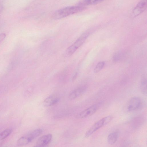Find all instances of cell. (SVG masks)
Wrapping results in <instances>:
<instances>
[{"instance_id": "obj_14", "label": "cell", "mask_w": 147, "mask_h": 147, "mask_svg": "<svg viewBox=\"0 0 147 147\" xmlns=\"http://www.w3.org/2000/svg\"><path fill=\"white\" fill-rule=\"evenodd\" d=\"M141 88L142 92L146 94L147 93V80L144 77L142 78L141 82Z\"/></svg>"}, {"instance_id": "obj_17", "label": "cell", "mask_w": 147, "mask_h": 147, "mask_svg": "<svg viewBox=\"0 0 147 147\" xmlns=\"http://www.w3.org/2000/svg\"><path fill=\"white\" fill-rule=\"evenodd\" d=\"M123 55L121 51H119L116 53L113 56V60L115 61H117L119 60L121 58Z\"/></svg>"}, {"instance_id": "obj_9", "label": "cell", "mask_w": 147, "mask_h": 147, "mask_svg": "<svg viewBox=\"0 0 147 147\" xmlns=\"http://www.w3.org/2000/svg\"><path fill=\"white\" fill-rule=\"evenodd\" d=\"M87 87L83 86L79 87L73 91L69 96V98L70 100H73L79 96L84 94L86 91Z\"/></svg>"}, {"instance_id": "obj_4", "label": "cell", "mask_w": 147, "mask_h": 147, "mask_svg": "<svg viewBox=\"0 0 147 147\" xmlns=\"http://www.w3.org/2000/svg\"><path fill=\"white\" fill-rule=\"evenodd\" d=\"M100 104L101 103H99L91 106L78 114L76 117L78 119H83L91 116L97 111Z\"/></svg>"}, {"instance_id": "obj_5", "label": "cell", "mask_w": 147, "mask_h": 147, "mask_svg": "<svg viewBox=\"0 0 147 147\" xmlns=\"http://www.w3.org/2000/svg\"><path fill=\"white\" fill-rule=\"evenodd\" d=\"M142 105L141 99L137 97L131 98L127 102L125 108L128 112L132 111L139 109Z\"/></svg>"}, {"instance_id": "obj_8", "label": "cell", "mask_w": 147, "mask_h": 147, "mask_svg": "<svg viewBox=\"0 0 147 147\" xmlns=\"http://www.w3.org/2000/svg\"><path fill=\"white\" fill-rule=\"evenodd\" d=\"M52 135L48 134L40 137L36 142V146L41 147L45 146L48 144L51 140Z\"/></svg>"}, {"instance_id": "obj_6", "label": "cell", "mask_w": 147, "mask_h": 147, "mask_svg": "<svg viewBox=\"0 0 147 147\" xmlns=\"http://www.w3.org/2000/svg\"><path fill=\"white\" fill-rule=\"evenodd\" d=\"M147 0H140L131 13L132 18H135L142 13L146 9Z\"/></svg>"}, {"instance_id": "obj_10", "label": "cell", "mask_w": 147, "mask_h": 147, "mask_svg": "<svg viewBox=\"0 0 147 147\" xmlns=\"http://www.w3.org/2000/svg\"><path fill=\"white\" fill-rule=\"evenodd\" d=\"M119 136V133L117 132H114L110 133L107 137L108 142L111 145L115 144Z\"/></svg>"}, {"instance_id": "obj_1", "label": "cell", "mask_w": 147, "mask_h": 147, "mask_svg": "<svg viewBox=\"0 0 147 147\" xmlns=\"http://www.w3.org/2000/svg\"><path fill=\"white\" fill-rule=\"evenodd\" d=\"M85 8V7L79 5L65 7L55 11L53 17L56 19L64 18L81 11Z\"/></svg>"}, {"instance_id": "obj_7", "label": "cell", "mask_w": 147, "mask_h": 147, "mask_svg": "<svg viewBox=\"0 0 147 147\" xmlns=\"http://www.w3.org/2000/svg\"><path fill=\"white\" fill-rule=\"evenodd\" d=\"M59 94H52L45 99L43 102L44 105L47 107L53 105L59 102Z\"/></svg>"}, {"instance_id": "obj_11", "label": "cell", "mask_w": 147, "mask_h": 147, "mask_svg": "<svg viewBox=\"0 0 147 147\" xmlns=\"http://www.w3.org/2000/svg\"><path fill=\"white\" fill-rule=\"evenodd\" d=\"M42 132V129H39L35 130L28 134L26 136L28 138L32 141L38 136Z\"/></svg>"}, {"instance_id": "obj_12", "label": "cell", "mask_w": 147, "mask_h": 147, "mask_svg": "<svg viewBox=\"0 0 147 147\" xmlns=\"http://www.w3.org/2000/svg\"><path fill=\"white\" fill-rule=\"evenodd\" d=\"M104 0H83L78 4L79 5L86 7L88 5H95L98 4Z\"/></svg>"}, {"instance_id": "obj_16", "label": "cell", "mask_w": 147, "mask_h": 147, "mask_svg": "<svg viewBox=\"0 0 147 147\" xmlns=\"http://www.w3.org/2000/svg\"><path fill=\"white\" fill-rule=\"evenodd\" d=\"M105 62L104 61H100L99 62L94 69V72L96 73L99 72L103 68Z\"/></svg>"}, {"instance_id": "obj_18", "label": "cell", "mask_w": 147, "mask_h": 147, "mask_svg": "<svg viewBox=\"0 0 147 147\" xmlns=\"http://www.w3.org/2000/svg\"><path fill=\"white\" fill-rule=\"evenodd\" d=\"M6 35L5 33H2L0 34V44L1 42L5 39Z\"/></svg>"}, {"instance_id": "obj_13", "label": "cell", "mask_w": 147, "mask_h": 147, "mask_svg": "<svg viewBox=\"0 0 147 147\" xmlns=\"http://www.w3.org/2000/svg\"><path fill=\"white\" fill-rule=\"evenodd\" d=\"M31 141L26 136L20 138L17 142V145L19 146H25L28 144Z\"/></svg>"}, {"instance_id": "obj_2", "label": "cell", "mask_w": 147, "mask_h": 147, "mask_svg": "<svg viewBox=\"0 0 147 147\" xmlns=\"http://www.w3.org/2000/svg\"><path fill=\"white\" fill-rule=\"evenodd\" d=\"M90 34L87 31L82 34L66 50L65 55L69 56L72 55L84 43Z\"/></svg>"}, {"instance_id": "obj_15", "label": "cell", "mask_w": 147, "mask_h": 147, "mask_svg": "<svg viewBox=\"0 0 147 147\" xmlns=\"http://www.w3.org/2000/svg\"><path fill=\"white\" fill-rule=\"evenodd\" d=\"M12 130L11 129H7L0 133V140H2L8 136L11 133Z\"/></svg>"}, {"instance_id": "obj_3", "label": "cell", "mask_w": 147, "mask_h": 147, "mask_svg": "<svg viewBox=\"0 0 147 147\" xmlns=\"http://www.w3.org/2000/svg\"><path fill=\"white\" fill-rule=\"evenodd\" d=\"M113 117L109 115L104 117L94 123L86 132L85 137L88 138L98 129L109 122L112 119Z\"/></svg>"}]
</instances>
